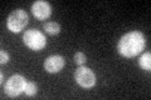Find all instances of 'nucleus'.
I'll list each match as a JSON object with an SVG mask.
<instances>
[{"mask_svg": "<svg viewBox=\"0 0 151 100\" xmlns=\"http://www.w3.org/2000/svg\"><path fill=\"white\" fill-rule=\"evenodd\" d=\"M145 48V36L140 31H130L119 40L117 51L125 58H134Z\"/></svg>", "mask_w": 151, "mask_h": 100, "instance_id": "f257e3e1", "label": "nucleus"}, {"mask_svg": "<svg viewBox=\"0 0 151 100\" xmlns=\"http://www.w3.org/2000/svg\"><path fill=\"white\" fill-rule=\"evenodd\" d=\"M23 41H24L25 46H28L30 50L39 51L47 45V38L42 31L38 29H29L24 33L23 35Z\"/></svg>", "mask_w": 151, "mask_h": 100, "instance_id": "f03ea898", "label": "nucleus"}, {"mask_svg": "<svg viewBox=\"0 0 151 100\" xmlns=\"http://www.w3.org/2000/svg\"><path fill=\"white\" fill-rule=\"evenodd\" d=\"M28 14L23 9H15L8 16L6 28L12 33H20L28 25Z\"/></svg>", "mask_w": 151, "mask_h": 100, "instance_id": "7ed1b4c3", "label": "nucleus"}, {"mask_svg": "<svg viewBox=\"0 0 151 100\" xmlns=\"http://www.w3.org/2000/svg\"><path fill=\"white\" fill-rule=\"evenodd\" d=\"M25 84H27V80L23 75L14 74L6 80L5 87H4V91H5V94L8 95V96L15 98L20 93L24 91Z\"/></svg>", "mask_w": 151, "mask_h": 100, "instance_id": "20e7f679", "label": "nucleus"}, {"mask_svg": "<svg viewBox=\"0 0 151 100\" xmlns=\"http://www.w3.org/2000/svg\"><path fill=\"white\" fill-rule=\"evenodd\" d=\"M74 79L78 85H81L82 88H86V89L92 88L96 84V75L93 74V71L91 69H88L83 65H81L76 70Z\"/></svg>", "mask_w": 151, "mask_h": 100, "instance_id": "39448f33", "label": "nucleus"}, {"mask_svg": "<svg viewBox=\"0 0 151 100\" xmlns=\"http://www.w3.org/2000/svg\"><path fill=\"white\" fill-rule=\"evenodd\" d=\"M32 13H33V15L37 19H39V20H45L47 18L50 16L52 8L49 5V3L43 1V0H38V1L33 3Z\"/></svg>", "mask_w": 151, "mask_h": 100, "instance_id": "423d86ee", "label": "nucleus"}, {"mask_svg": "<svg viewBox=\"0 0 151 100\" xmlns=\"http://www.w3.org/2000/svg\"><path fill=\"white\" fill-rule=\"evenodd\" d=\"M64 66V59L60 55H50L44 61V69L50 74L58 73L63 69Z\"/></svg>", "mask_w": 151, "mask_h": 100, "instance_id": "0eeeda50", "label": "nucleus"}, {"mask_svg": "<svg viewBox=\"0 0 151 100\" xmlns=\"http://www.w3.org/2000/svg\"><path fill=\"white\" fill-rule=\"evenodd\" d=\"M139 65H140L141 69L150 71V69H151V54L145 53V54L141 55L140 59H139Z\"/></svg>", "mask_w": 151, "mask_h": 100, "instance_id": "6e6552de", "label": "nucleus"}, {"mask_svg": "<svg viewBox=\"0 0 151 100\" xmlns=\"http://www.w3.org/2000/svg\"><path fill=\"white\" fill-rule=\"evenodd\" d=\"M43 29L50 35H57L60 31V26H59V24H57L54 21H48L43 25Z\"/></svg>", "mask_w": 151, "mask_h": 100, "instance_id": "1a4fd4ad", "label": "nucleus"}, {"mask_svg": "<svg viewBox=\"0 0 151 100\" xmlns=\"http://www.w3.org/2000/svg\"><path fill=\"white\" fill-rule=\"evenodd\" d=\"M38 91V87L35 83L33 82H27L25 84V88H24V93L25 95H28V96H33V95H35Z\"/></svg>", "mask_w": 151, "mask_h": 100, "instance_id": "9d476101", "label": "nucleus"}, {"mask_svg": "<svg viewBox=\"0 0 151 100\" xmlns=\"http://www.w3.org/2000/svg\"><path fill=\"white\" fill-rule=\"evenodd\" d=\"M86 61H87V56L84 55L83 53H81V51H78V53H76L74 54V63L77 64V65H83V64H86Z\"/></svg>", "mask_w": 151, "mask_h": 100, "instance_id": "9b49d317", "label": "nucleus"}, {"mask_svg": "<svg viewBox=\"0 0 151 100\" xmlns=\"http://www.w3.org/2000/svg\"><path fill=\"white\" fill-rule=\"evenodd\" d=\"M8 61H9L8 53H5V50H1V51H0V63H1V64H6Z\"/></svg>", "mask_w": 151, "mask_h": 100, "instance_id": "f8f14e48", "label": "nucleus"}, {"mask_svg": "<svg viewBox=\"0 0 151 100\" xmlns=\"http://www.w3.org/2000/svg\"><path fill=\"white\" fill-rule=\"evenodd\" d=\"M3 82H4V74L1 73V74H0V83L3 84Z\"/></svg>", "mask_w": 151, "mask_h": 100, "instance_id": "ddd939ff", "label": "nucleus"}]
</instances>
